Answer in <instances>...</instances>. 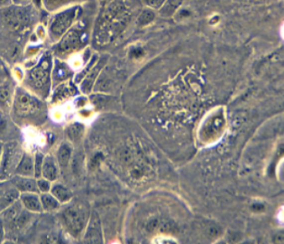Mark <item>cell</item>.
Masks as SVG:
<instances>
[{"mask_svg":"<svg viewBox=\"0 0 284 244\" xmlns=\"http://www.w3.org/2000/svg\"><path fill=\"white\" fill-rule=\"evenodd\" d=\"M84 127L79 123H74L68 127V137L73 142H78L82 138Z\"/></svg>","mask_w":284,"mask_h":244,"instance_id":"cell-19","label":"cell"},{"mask_svg":"<svg viewBox=\"0 0 284 244\" xmlns=\"http://www.w3.org/2000/svg\"><path fill=\"white\" fill-rule=\"evenodd\" d=\"M101 226L98 215L96 213H93L91 219L88 224V229L85 236H84V243L86 244H102Z\"/></svg>","mask_w":284,"mask_h":244,"instance_id":"cell-6","label":"cell"},{"mask_svg":"<svg viewBox=\"0 0 284 244\" xmlns=\"http://www.w3.org/2000/svg\"><path fill=\"white\" fill-rule=\"evenodd\" d=\"M15 188L21 193H37L39 194L37 179L35 177L14 175L9 179Z\"/></svg>","mask_w":284,"mask_h":244,"instance_id":"cell-9","label":"cell"},{"mask_svg":"<svg viewBox=\"0 0 284 244\" xmlns=\"http://www.w3.org/2000/svg\"><path fill=\"white\" fill-rule=\"evenodd\" d=\"M72 153L73 149L71 145L68 143H63L57 151V162L59 166H62L63 168H66L71 160Z\"/></svg>","mask_w":284,"mask_h":244,"instance_id":"cell-15","label":"cell"},{"mask_svg":"<svg viewBox=\"0 0 284 244\" xmlns=\"http://www.w3.org/2000/svg\"><path fill=\"white\" fill-rule=\"evenodd\" d=\"M5 227H4V225L2 223V221L0 219V244L3 243L4 241V238H5Z\"/></svg>","mask_w":284,"mask_h":244,"instance_id":"cell-25","label":"cell"},{"mask_svg":"<svg viewBox=\"0 0 284 244\" xmlns=\"http://www.w3.org/2000/svg\"><path fill=\"white\" fill-rule=\"evenodd\" d=\"M154 17H155V14L152 10H144L138 18V23L140 25H145V24L151 23L154 19Z\"/></svg>","mask_w":284,"mask_h":244,"instance_id":"cell-21","label":"cell"},{"mask_svg":"<svg viewBox=\"0 0 284 244\" xmlns=\"http://www.w3.org/2000/svg\"><path fill=\"white\" fill-rule=\"evenodd\" d=\"M2 151H3V145L0 144V163H1V157H2Z\"/></svg>","mask_w":284,"mask_h":244,"instance_id":"cell-28","label":"cell"},{"mask_svg":"<svg viewBox=\"0 0 284 244\" xmlns=\"http://www.w3.org/2000/svg\"><path fill=\"white\" fill-rule=\"evenodd\" d=\"M37 186L40 193H48L51 190V181L45 179L44 177L37 178Z\"/></svg>","mask_w":284,"mask_h":244,"instance_id":"cell-22","label":"cell"},{"mask_svg":"<svg viewBox=\"0 0 284 244\" xmlns=\"http://www.w3.org/2000/svg\"><path fill=\"white\" fill-rule=\"evenodd\" d=\"M13 2L15 5H27L30 2V0H13Z\"/></svg>","mask_w":284,"mask_h":244,"instance_id":"cell-26","label":"cell"},{"mask_svg":"<svg viewBox=\"0 0 284 244\" xmlns=\"http://www.w3.org/2000/svg\"><path fill=\"white\" fill-rule=\"evenodd\" d=\"M15 175L34 177V158L28 153H24L16 166Z\"/></svg>","mask_w":284,"mask_h":244,"instance_id":"cell-13","label":"cell"},{"mask_svg":"<svg viewBox=\"0 0 284 244\" xmlns=\"http://www.w3.org/2000/svg\"><path fill=\"white\" fill-rule=\"evenodd\" d=\"M49 72H50V64L46 60L30 72V82L34 88L41 89L46 85L49 81V75H50Z\"/></svg>","mask_w":284,"mask_h":244,"instance_id":"cell-5","label":"cell"},{"mask_svg":"<svg viewBox=\"0 0 284 244\" xmlns=\"http://www.w3.org/2000/svg\"><path fill=\"white\" fill-rule=\"evenodd\" d=\"M20 192L10 180L2 181L0 184V212L18 200Z\"/></svg>","mask_w":284,"mask_h":244,"instance_id":"cell-4","label":"cell"},{"mask_svg":"<svg viewBox=\"0 0 284 244\" xmlns=\"http://www.w3.org/2000/svg\"><path fill=\"white\" fill-rule=\"evenodd\" d=\"M50 192L61 204H66L73 198L72 191L70 190L67 186H63L62 184L53 185L51 187Z\"/></svg>","mask_w":284,"mask_h":244,"instance_id":"cell-14","label":"cell"},{"mask_svg":"<svg viewBox=\"0 0 284 244\" xmlns=\"http://www.w3.org/2000/svg\"><path fill=\"white\" fill-rule=\"evenodd\" d=\"M44 154L37 152L34 156V177L37 179L42 177V168L44 164Z\"/></svg>","mask_w":284,"mask_h":244,"instance_id":"cell-20","label":"cell"},{"mask_svg":"<svg viewBox=\"0 0 284 244\" xmlns=\"http://www.w3.org/2000/svg\"><path fill=\"white\" fill-rule=\"evenodd\" d=\"M58 162L53 156H44L42 168V177L49 181H55L59 176Z\"/></svg>","mask_w":284,"mask_h":244,"instance_id":"cell-12","label":"cell"},{"mask_svg":"<svg viewBox=\"0 0 284 244\" xmlns=\"http://www.w3.org/2000/svg\"><path fill=\"white\" fill-rule=\"evenodd\" d=\"M90 217L89 208L82 203L69 205L62 213L64 225L72 235H80L86 226Z\"/></svg>","mask_w":284,"mask_h":244,"instance_id":"cell-1","label":"cell"},{"mask_svg":"<svg viewBox=\"0 0 284 244\" xmlns=\"http://www.w3.org/2000/svg\"><path fill=\"white\" fill-rule=\"evenodd\" d=\"M24 210V206L21 204L19 199L15 201L8 207L0 212V219L2 221L5 230H11L15 224V220L18 218L22 211Z\"/></svg>","mask_w":284,"mask_h":244,"instance_id":"cell-8","label":"cell"},{"mask_svg":"<svg viewBox=\"0 0 284 244\" xmlns=\"http://www.w3.org/2000/svg\"><path fill=\"white\" fill-rule=\"evenodd\" d=\"M73 18H74V11L73 9L67 10L59 14L55 17L51 26L52 34H54V36L56 37L62 36L73 23Z\"/></svg>","mask_w":284,"mask_h":244,"instance_id":"cell-7","label":"cell"},{"mask_svg":"<svg viewBox=\"0 0 284 244\" xmlns=\"http://www.w3.org/2000/svg\"><path fill=\"white\" fill-rule=\"evenodd\" d=\"M146 2L151 7L159 8L164 4V0H146Z\"/></svg>","mask_w":284,"mask_h":244,"instance_id":"cell-23","label":"cell"},{"mask_svg":"<svg viewBox=\"0 0 284 244\" xmlns=\"http://www.w3.org/2000/svg\"><path fill=\"white\" fill-rule=\"evenodd\" d=\"M41 109V103L23 90H18L14 102V111L18 117H28Z\"/></svg>","mask_w":284,"mask_h":244,"instance_id":"cell-3","label":"cell"},{"mask_svg":"<svg viewBox=\"0 0 284 244\" xmlns=\"http://www.w3.org/2000/svg\"><path fill=\"white\" fill-rule=\"evenodd\" d=\"M5 19L11 27L17 29L28 21V14L22 7L11 8L5 12Z\"/></svg>","mask_w":284,"mask_h":244,"instance_id":"cell-10","label":"cell"},{"mask_svg":"<svg viewBox=\"0 0 284 244\" xmlns=\"http://www.w3.org/2000/svg\"><path fill=\"white\" fill-rule=\"evenodd\" d=\"M12 103V91L8 84L0 85V108L3 111H7Z\"/></svg>","mask_w":284,"mask_h":244,"instance_id":"cell-17","label":"cell"},{"mask_svg":"<svg viewBox=\"0 0 284 244\" xmlns=\"http://www.w3.org/2000/svg\"><path fill=\"white\" fill-rule=\"evenodd\" d=\"M6 78H7V74H6L5 68L3 67L2 64H0V85L5 83Z\"/></svg>","mask_w":284,"mask_h":244,"instance_id":"cell-24","label":"cell"},{"mask_svg":"<svg viewBox=\"0 0 284 244\" xmlns=\"http://www.w3.org/2000/svg\"><path fill=\"white\" fill-rule=\"evenodd\" d=\"M24 153L17 142H8L3 145L0 163V181L8 180L15 175L16 166Z\"/></svg>","mask_w":284,"mask_h":244,"instance_id":"cell-2","label":"cell"},{"mask_svg":"<svg viewBox=\"0 0 284 244\" xmlns=\"http://www.w3.org/2000/svg\"><path fill=\"white\" fill-rule=\"evenodd\" d=\"M79 44H80V38H79L77 33L71 32L63 38L61 46L64 51L72 52L74 49L77 48Z\"/></svg>","mask_w":284,"mask_h":244,"instance_id":"cell-18","label":"cell"},{"mask_svg":"<svg viewBox=\"0 0 284 244\" xmlns=\"http://www.w3.org/2000/svg\"><path fill=\"white\" fill-rule=\"evenodd\" d=\"M41 204L43 210L45 212H53L57 210L61 206V203L59 202L51 193H43L40 195Z\"/></svg>","mask_w":284,"mask_h":244,"instance_id":"cell-16","label":"cell"},{"mask_svg":"<svg viewBox=\"0 0 284 244\" xmlns=\"http://www.w3.org/2000/svg\"><path fill=\"white\" fill-rule=\"evenodd\" d=\"M19 200L24 209L29 211L32 214L42 213L44 211L40 195L37 193H21Z\"/></svg>","mask_w":284,"mask_h":244,"instance_id":"cell-11","label":"cell"},{"mask_svg":"<svg viewBox=\"0 0 284 244\" xmlns=\"http://www.w3.org/2000/svg\"><path fill=\"white\" fill-rule=\"evenodd\" d=\"M11 4V0H0V7H6Z\"/></svg>","mask_w":284,"mask_h":244,"instance_id":"cell-27","label":"cell"}]
</instances>
